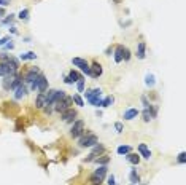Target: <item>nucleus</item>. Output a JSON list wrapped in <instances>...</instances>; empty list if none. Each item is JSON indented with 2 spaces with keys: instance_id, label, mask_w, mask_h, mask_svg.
I'll list each match as a JSON object with an SVG mask.
<instances>
[{
  "instance_id": "17",
  "label": "nucleus",
  "mask_w": 186,
  "mask_h": 185,
  "mask_svg": "<svg viewBox=\"0 0 186 185\" xmlns=\"http://www.w3.org/2000/svg\"><path fill=\"white\" fill-rule=\"evenodd\" d=\"M126 160L130 163V164H134V166H137L138 163H140V155H137V153H132V152H129L127 155H126Z\"/></svg>"
},
{
  "instance_id": "14",
  "label": "nucleus",
  "mask_w": 186,
  "mask_h": 185,
  "mask_svg": "<svg viewBox=\"0 0 186 185\" xmlns=\"http://www.w3.org/2000/svg\"><path fill=\"white\" fill-rule=\"evenodd\" d=\"M46 105V96H45V93H38V96L35 99V107L37 109H43Z\"/></svg>"
},
{
  "instance_id": "39",
  "label": "nucleus",
  "mask_w": 186,
  "mask_h": 185,
  "mask_svg": "<svg viewBox=\"0 0 186 185\" xmlns=\"http://www.w3.org/2000/svg\"><path fill=\"white\" fill-rule=\"evenodd\" d=\"M64 82H65V85H73V83L70 82V78H69L67 75H65V77H64Z\"/></svg>"
},
{
  "instance_id": "4",
  "label": "nucleus",
  "mask_w": 186,
  "mask_h": 185,
  "mask_svg": "<svg viewBox=\"0 0 186 185\" xmlns=\"http://www.w3.org/2000/svg\"><path fill=\"white\" fill-rule=\"evenodd\" d=\"M30 89L32 91H38V93H46L48 91V80L43 74H40V77L30 85Z\"/></svg>"
},
{
  "instance_id": "21",
  "label": "nucleus",
  "mask_w": 186,
  "mask_h": 185,
  "mask_svg": "<svg viewBox=\"0 0 186 185\" xmlns=\"http://www.w3.org/2000/svg\"><path fill=\"white\" fill-rule=\"evenodd\" d=\"M110 160H111V158L110 156H99V158H96V163L97 164H100V166H107L108 163H110Z\"/></svg>"
},
{
  "instance_id": "24",
  "label": "nucleus",
  "mask_w": 186,
  "mask_h": 185,
  "mask_svg": "<svg viewBox=\"0 0 186 185\" xmlns=\"http://www.w3.org/2000/svg\"><path fill=\"white\" fill-rule=\"evenodd\" d=\"M15 75H16V74H15ZM15 75H8V77H5V80H3V89H10L13 80H15Z\"/></svg>"
},
{
  "instance_id": "29",
  "label": "nucleus",
  "mask_w": 186,
  "mask_h": 185,
  "mask_svg": "<svg viewBox=\"0 0 186 185\" xmlns=\"http://www.w3.org/2000/svg\"><path fill=\"white\" fill-rule=\"evenodd\" d=\"M84 78H81V80H78L76 82V89H78V93H84Z\"/></svg>"
},
{
  "instance_id": "25",
  "label": "nucleus",
  "mask_w": 186,
  "mask_h": 185,
  "mask_svg": "<svg viewBox=\"0 0 186 185\" xmlns=\"http://www.w3.org/2000/svg\"><path fill=\"white\" fill-rule=\"evenodd\" d=\"M113 102H115V97H113V96H107L105 99H102V105H100V107H105V109H107V107H110Z\"/></svg>"
},
{
  "instance_id": "10",
  "label": "nucleus",
  "mask_w": 186,
  "mask_h": 185,
  "mask_svg": "<svg viewBox=\"0 0 186 185\" xmlns=\"http://www.w3.org/2000/svg\"><path fill=\"white\" fill-rule=\"evenodd\" d=\"M75 116H76V110L75 109H67V110H64L62 113H61V118L64 121H67V123H70V121H75Z\"/></svg>"
},
{
  "instance_id": "35",
  "label": "nucleus",
  "mask_w": 186,
  "mask_h": 185,
  "mask_svg": "<svg viewBox=\"0 0 186 185\" xmlns=\"http://www.w3.org/2000/svg\"><path fill=\"white\" fill-rule=\"evenodd\" d=\"M8 42H11V38H10V37H3V38H0V46L7 45Z\"/></svg>"
},
{
  "instance_id": "28",
  "label": "nucleus",
  "mask_w": 186,
  "mask_h": 185,
  "mask_svg": "<svg viewBox=\"0 0 186 185\" xmlns=\"http://www.w3.org/2000/svg\"><path fill=\"white\" fill-rule=\"evenodd\" d=\"M72 99H73V102L78 105V107H83V105H84V101L81 99V96H79V94H73Z\"/></svg>"
},
{
  "instance_id": "2",
  "label": "nucleus",
  "mask_w": 186,
  "mask_h": 185,
  "mask_svg": "<svg viewBox=\"0 0 186 185\" xmlns=\"http://www.w3.org/2000/svg\"><path fill=\"white\" fill-rule=\"evenodd\" d=\"M107 171H108V168L107 166H99L94 173H92V176H91V183L92 185H100L102 182H103V179H105V176H107Z\"/></svg>"
},
{
  "instance_id": "3",
  "label": "nucleus",
  "mask_w": 186,
  "mask_h": 185,
  "mask_svg": "<svg viewBox=\"0 0 186 185\" xmlns=\"http://www.w3.org/2000/svg\"><path fill=\"white\" fill-rule=\"evenodd\" d=\"M99 142V137L92 133H86L84 136H79V147L86 149V147H94V145Z\"/></svg>"
},
{
  "instance_id": "23",
  "label": "nucleus",
  "mask_w": 186,
  "mask_h": 185,
  "mask_svg": "<svg viewBox=\"0 0 186 185\" xmlns=\"http://www.w3.org/2000/svg\"><path fill=\"white\" fill-rule=\"evenodd\" d=\"M29 15H30V11H29L27 8H24V10H21V11H19L18 18H19L21 21H29Z\"/></svg>"
},
{
  "instance_id": "32",
  "label": "nucleus",
  "mask_w": 186,
  "mask_h": 185,
  "mask_svg": "<svg viewBox=\"0 0 186 185\" xmlns=\"http://www.w3.org/2000/svg\"><path fill=\"white\" fill-rule=\"evenodd\" d=\"M15 21V15H10V16H7L5 19H2V24H10V22H13Z\"/></svg>"
},
{
  "instance_id": "1",
  "label": "nucleus",
  "mask_w": 186,
  "mask_h": 185,
  "mask_svg": "<svg viewBox=\"0 0 186 185\" xmlns=\"http://www.w3.org/2000/svg\"><path fill=\"white\" fill-rule=\"evenodd\" d=\"M84 96H86L88 102H89L91 105H94V107H100V105H102V99H100V96H102V89H100V88L88 89V91L84 93Z\"/></svg>"
},
{
  "instance_id": "30",
  "label": "nucleus",
  "mask_w": 186,
  "mask_h": 185,
  "mask_svg": "<svg viewBox=\"0 0 186 185\" xmlns=\"http://www.w3.org/2000/svg\"><path fill=\"white\" fill-rule=\"evenodd\" d=\"M130 59V51H129V48H123V61H129Z\"/></svg>"
},
{
  "instance_id": "11",
  "label": "nucleus",
  "mask_w": 186,
  "mask_h": 185,
  "mask_svg": "<svg viewBox=\"0 0 186 185\" xmlns=\"http://www.w3.org/2000/svg\"><path fill=\"white\" fill-rule=\"evenodd\" d=\"M89 69H91V77H92V78H99V77L102 75V72H103L102 65H100L99 62H94Z\"/></svg>"
},
{
  "instance_id": "27",
  "label": "nucleus",
  "mask_w": 186,
  "mask_h": 185,
  "mask_svg": "<svg viewBox=\"0 0 186 185\" xmlns=\"http://www.w3.org/2000/svg\"><path fill=\"white\" fill-rule=\"evenodd\" d=\"M154 75L153 74H148L147 77H145V85H147V86H154Z\"/></svg>"
},
{
  "instance_id": "15",
  "label": "nucleus",
  "mask_w": 186,
  "mask_h": 185,
  "mask_svg": "<svg viewBox=\"0 0 186 185\" xmlns=\"http://www.w3.org/2000/svg\"><path fill=\"white\" fill-rule=\"evenodd\" d=\"M145 56H147V43L140 42L137 45V58L138 59H145Z\"/></svg>"
},
{
  "instance_id": "5",
  "label": "nucleus",
  "mask_w": 186,
  "mask_h": 185,
  "mask_svg": "<svg viewBox=\"0 0 186 185\" xmlns=\"http://www.w3.org/2000/svg\"><path fill=\"white\" fill-rule=\"evenodd\" d=\"M40 74H42V72L38 70V67H30L27 72L24 74V77H22V82H24L25 85H29V86H30V85H32V83L37 80V78L40 77Z\"/></svg>"
},
{
  "instance_id": "34",
  "label": "nucleus",
  "mask_w": 186,
  "mask_h": 185,
  "mask_svg": "<svg viewBox=\"0 0 186 185\" xmlns=\"http://www.w3.org/2000/svg\"><path fill=\"white\" fill-rule=\"evenodd\" d=\"M142 104H143V107H145V109H148V107H150V105H151V104L148 102V99H147V96H142Z\"/></svg>"
},
{
  "instance_id": "22",
  "label": "nucleus",
  "mask_w": 186,
  "mask_h": 185,
  "mask_svg": "<svg viewBox=\"0 0 186 185\" xmlns=\"http://www.w3.org/2000/svg\"><path fill=\"white\" fill-rule=\"evenodd\" d=\"M129 179H130V182H132V183H138V182H140V176L137 174V169H132V171H130Z\"/></svg>"
},
{
  "instance_id": "41",
  "label": "nucleus",
  "mask_w": 186,
  "mask_h": 185,
  "mask_svg": "<svg viewBox=\"0 0 186 185\" xmlns=\"http://www.w3.org/2000/svg\"><path fill=\"white\" fill-rule=\"evenodd\" d=\"M13 46H15V45H13V43H11V42H10V43H7V45H5V48H7V50H13Z\"/></svg>"
},
{
  "instance_id": "7",
  "label": "nucleus",
  "mask_w": 186,
  "mask_h": 185,
  "mask_svg": "<svg viewBox=\"0 0 186 185\" xmlns=\"http://www.w3.org/2000/svg\"><path fill=\"white\" fill-rule=\"evenodd\" d=\"M83 133H84V121L83 120L73 121V125L70 128V136L72 137H79V136H83Z\"/></svg>"
},
{
  "instance_id": "42",
  "label": "nucleus",
  "mask_w": 186,
  "mask_h": 185,
  "mask_svg": "<svg viewBox=\"0 0 186 185\" xmlns=\"http://www.w3.org/2000/svg\"><path fill=\"white\" fill-rule=\"evenodd\" d=\"M115 2H116V3H118V2H119V0H115Z\"/></svg>"
},
{
  "instance_id": "26",
  "label": "nucleus",
  "mask_w": 186,
  "mask_h": 185,
  "mask_svg": "<svg viewBox=\"0 0 186 185\" xmlns=\"http://www.w3.org/2000/svg\"><path fill=\"white\" fill-rule=\"evenodd\" d=\"M19 59L21 61H27V59H37V55L34 51H29V53H24V55H21L19 56Z\"/></svg>"
},
{
  "instance_id": "9",
  "label": "nucleus",
  "mask_w": 186,
  "mask_h": 185,
  "mask_svg": "<svg viewBox=\"0 0 186 185\" xmlns=\"http://www.w3.org/2000/svg\"><path fill=\"white\" fill-rule=\"evenodd\" d=\"M103 150H105V149H103V145L97 142V144L94 145V149H92V152H91V153L86 156V161H88V163H89V161H94L96 158H97V155L103 153Z\"/></svg>"
},
{
  "instance_id": "37",
  "label": "nucleus",
  "mask_w": 186,
  "mask_h": 185,
  "mask_svg": "<svg viewBox=\"0 0 186 185\" xmlns=\"http://www.w3.org/2000/svg\"><path fill=\"white\" fill-rule=\"evenodd\" d=\"M11 3V0H0V7H8Z\"/></svg>"
},
{
  "instance_id": "20",
  "label": "nucleus",
  "mask_w": 186,
  "mask_h": 185,
  "mask_svg": "<svg viewBox=\"0 0 186 185\" xmlns=\"http://www.w3.org/2000/svg\"><path fill=\"white\" fill-rule=\"evenodd\" d=\"M116 152H118V155H127L129 152H132V149H130V145H119Z\"/></svg>"
},
{
  "instance_id": "8",
  "label": "nucleus",
  "mask_w": 186,
  "mask_h": 185,
  "mask_svg": "<svg viewBox=\"0 0 186 185\" xmlns=\"http://www.w3.org/2000/svg\"><path fill=\"white\" fill-rule=\"evenodd\" d=\"M72 64H73V65H76V67H78L79 70H83L86 75H89V77H91V69H89V64L86 62V59H81V58H73V59H72Z\"/></svg>"
},
{
  "instance_id": "12",
  "label": "nucleus",
  "mask_w": 186,
  "mask_h": 185,
  "mask_svg": "<svg viewBox=\"0 0 186 185\" xmlns=\"http://www.w3.org/2000/svg\"><path fill=\"white\" fill-rule=\"evenodd\" d=\"M138 152H140V156L145 158V160H150L151 158V150L148 149L147 144H140L138 145Z\"/></svg>"
},
{
  "instance_id": "31",
  "label": "nucleus",
  "mask_w": 186,
  "mask_h": 185,
  "mask_svg": "<svg viewBox=\"0 0 186 185\" xmlns=\"http://www.w3.org/2000/svg\"><path fill=\"white\" fill-rule=\"evenodd\" d=\"M178 163H180V164H184V163H186V153H184V152H181V153L178 155Z\"/></svg>"
},
{
  "instance_id": "18",
  "label": "nucleus",
  "mask_w": 186,
  "mask_h": 185,
  "mask_svg": "<svg viewBox=\"0 0 186 185\" xmlns=\"http://www.w3.org/2000/svg\"><path fill=\"white\" fill-rule=\"evenodd\" d=\"M123 45H118L116 50H115V62L119 64V62H123Z\"/></svg>"
},
{
  "instance_id": "13",
  "label": "nucleus",
  "mask_w": 186,
  "mask_h": 185,
  "mask_svg": "<svg viewBox=\"0 0 186 185\" xmlns=\"http://www.w3.org/2000/svg\"><path fill=\"white\" fill-rule=\"evenodd\" d=\"M138 115H140V112H138L137 109H127V110L124 112L123 118H124V120H127V121H130V120H134V118H137Z\"/></svg>"
},
{
  "instance_id": "40",
  "label": "nucleus",
  "mask_w": 186,
  "mask_h": 185,
  "mask_svg": "<svg viewBox=\"0 0 186 185\" xmlns=\"http://www.w3.org/2000/svg\"><path fill=\"white\" fill-rule=\"evenodd\" d=\"M111 51H113V48H111V46H108L107 50H105V55H107V56H110V55H111Z\"/></svg>"
},
{
  "instance_id": "38",
  "label": "nucleus",
  "mask_w": 186,
  "mask_h": 185,
  "mask_svg": "<svg viewBox=\"0 0 186 185\" xmlns=\"http://www.w3.org/2000/svg\"><path fill=\"white\" fill-rule=\"evenodd\" d=\"M5 15H7V11H5V8H3V7H0V19H2V18H3Z\"/></svg>"
},
{
  "instance_id": "36",
  "label": "nucleus",
  "mask_w": 186,
  "mask_h": 185,
  "mask_svg": "<svg viewBox=\"0 0 186 185\" xmlns=\"http://www.w3.org/2000/svg\"><path fill=\"white\" fill-rule=\"evenodd\" d=\"M107 182H108V185H116V182H115V176H113V174L108 176V180H107Z\"/></svg>"
},
{
  "instance_id": "16",
  "label": "nucleus",
  "mask_w": 186,
  "mask_h": 185,
  "mask_svg": "<svg viewBox=\"0 0 186 185\" xmlns=\"http://www.w3.org/2000/svg\"><path fill=\"white\" fill-rule=\"evenodd\" d=\"M25 94H27V86L25 85H21L15 89V99H22Z\"/></svg>"
},
{
  "instance_id": "33",
  "label": "nucleus",
  "mask_w": 186,
  "mask_h": 185,
  "mask_svg": "<svg viewBox=\"0 0 186 185\" xmlns=\"http://www.w3.org/2000/svg\"><path fill=\"white\" fill-rule=\"evenodd\" d=\"M115 129H116V133H123V129H124L123 123H121V121H118V123H115Z\"/></svg>"
},
{
  "instance_id": "6",
  "label": "nucleus",
  "mask_w": 186,
  "mask_h": 185,
  "mask_svg": "<svg viewBox=\"0 0 186 185\" xmlns=\"http://www.w3.org/2000/svg\"><path fill=\"white\" fill-rule=\"evenodd\" d=\"M72 104H73L72 96H65L62 101H59V102H56V104H54V110H56V112H59V113H62L64 110L70 109V107H72Z\"/></svg>"
},
{
  "instance_id": "19",
  "label": "nucleus",
  "mask_w": 186,
  "mask_h": 185,
  "mask_svg": "<svg viewBox=\"0 0 186 185\" xmlns=\"http://www.w3.org/2000/svg\"><path fill=\"white\" fill-rule=\"evenodd\" d=\"M67 77L70 78V82H72V83H76L78 80H81V78H83V77H81V74H78V72H76V70H73V69L70 70V74H69Z\"/></svg>"
}]
</instances>
